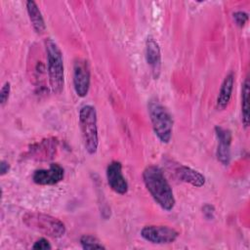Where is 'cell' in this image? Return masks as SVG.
<instances>
[{
	"label": "cell",
	"mask_w": 250,
	"mask_h": 250,
	"mask_svg": "<svg viewBox=\"0 0 250 250\" xmlns=\"http://www.w3.org/2000/svg\"><path fill=\"white\" fill-rule=\"evenodd\" d=\"M143 180L146 189L162 209L170 211L174 208L176 200L172 188L159 167L155 165L146 167L143 172Z\"/></svg>",
	"instance_id": "cell-1"
},
{
	"label": "cell",
	"mask_w": 250,
	"mask_h": 250,
	"mask_svg": "<svg viewBox=\"0 0 250 250\" xmlns=\"http://www.w3.org/2000/svg\"><path fill=\"white\" fill-rule=\"evenodd\" d=\"M45 49L48 65V78L53 93H62L64 85V70L62 54L58 44L51 38L46 39Z\"/></svg>",
	"instance_id": "cell-2"
},
{
	"label": "cell",
	"mask_w": 250,
	"mask_h": 250,
	"mask_svg": "<svg viewBox=\"0 0 250 250\" xmlns=\"http://www.w3.org/2000/svg\"><path fill=\"white\" fill-rule=\"evenodd\" d=\"M23 224L49 237L60 238L65 233L64 224L51 215L41 212H26L22 216Z\"/></svg>",
	"instance_id": "cell-3"
},
{
	"label": "cell",
	"mask_w": 250,
	"mask_h": 250,
	"mask_svg": "<svg viewBox=\"0 0 250 250\" xmlns=\"http://www.w3.org/2000/svg\"><path fill=\"white\" fill-rule=\"evenodd\" d=\"M148 114L154 134L161 143L170 142L173 132V116L166 106L156 100L149 101L147 104Z\"/></svg>",
	"instance_id": "cell-4"
},
{
	"label": "cell",
	"mask_w": 250,
	"mask_h": 250,
	"mask_svg": "<svg viewBox=\"0 0 250 250\" xmlns=\"http://www.w3.org/2000/svg\"><path fill=\"white\" fill-rule=\"evenodd\" d=\"M79 127L83 145L89 154H95L99 146L97 111L91 104H86L79 111Z\"/></svg>",
	"instance_id": "cell-5"
},
{
	"label": "cell",
	"mask_w": 250,
	"mask_h": 250,
	"mask_svg": "<svg viewBox=\"0 0 250 250\" xmlns=\"http://www.w3.org/2000/svg\"><path fill=\"white\" fill-rule=\"evenodd\" d=\"M141 236L154 244H169L174 242L178 236L179 232L173 228L167 226H146L141 230Z\"/></svg>",
	"instance_id": "cell-6"
},
{
	"label": "cell",
	"mask_w": 250,
	"mask_h": 250,
	"mask_svg": "<svg viewBox=\"0 0 250 250\" xmlns=\"http://www.w3.org/2000/svg\"><path fill=\"white\" fill-rule=\"evenodd\" d=\"M58 139L48 138L29 146L25 157L37 161H48L55 157L58 149Z\"/></svg>",
	"instance_id": "cell-7"
},
{
	"label": "cell",
	"mask_w": 250,
	"mask_h": 250,
	"mask_svg": "<svg viewBox=\"0 0 250 250\" xmlns=\"http://www.w3.org/2000/svg\"><path fill=\"white\" fill-rule=\"evenodd\" d=\"M90 66L86 60L78 59L73 66V87L77 96L85 97L90 88Z\"/></svg>",
	"instance_id": "cell-8"
},
{
	"label": "cell",
	"mask_w": 250,
	"mask_h": 250,
	"mask_svg": "<svg viewBox=\"0 0 250 250\" xmlns=\"http://www.w3.org/2000/svg\"><path fill=\"white\" fill-rule=\"evenodd\" d=\"M63 168L58 163H52L49 169L36 170L32 176V180L40 186H52L60 183L63 179Z\"/></svg>",
	"instance_id": "cell-9"
},
{
	"label": "cell",
	"mask_w": 250,
	"mask_h": 250,
	"mask_svg": "<svg viewBox=\"0 0 250 250\" xmlns=\"http://www.w3.org/2000/svg\"><path fill=\"white\" fill-rule=\"evenodd\" d=\"M106 179L110 188L118 194H125L128 191V183L122 174V164L119 161H112L106 168Z\"/></svg>",
	"instance_id": "cell-10"
},
{
	"label": "cell",
	"mask_w": 250,
	"mask_h": 250,
	"mask_svg": "<svg viewBox=\"0 0 250 250\" xmlns=\"http://www.w3.org/2000/svg\"><path fill=\"white\" fill-rule=\"evenodd\" d=\"M215 133L218 140L216 155L223 165H229L230 160L231 132L222 126L215 127Z\"/></svg>",
	"instance_id": "cell-11"
},
{
	"label": "cell",
	"mask_w": 250,
	"mask_h": 250,
	"mask_svg": "<svg viewBox=\"0 0 250 250\" xmlns=\"http://www.w3.org/2000/svg\"><path fill=\"white\" fill-rule=\"evenodd\" d=\"M146 60L151 69L152 76L157 79L161 70V52L158 42L151 35L146 40Z\"/></svg>",
	"instance_id": "cell-12"
},
{
	"label": "cell",
	"mask_w": 250,
	"mask_h": 250,
	"mask_svg": "<svg viewBox=\"0 0 250 250\" xmlns=\"http://www.w3.org/2000/svg\"><path fill=\"white\" fill-rule=\"evenodd\" d=\"M175 174L182 182L188 183L196 188H200L205 184V177L203 174L185 165L178 166L175 169Z\"/></svg>",
	"instance_id": "cell-13"
},
{
	"label": "cell",
	"mask_w": 250,
	"mask_h": 250,
	"mask_svg": "<svg viewBox=\"0 0 250 250\" xmlns=\"http://www.w3.org/2000/svg\"><path fill=\"white\" fill-rule=\"evenodd\" d=\"M233 83H234V74L232 71H230L229 74L226 75L221 85L219 95L217 98V103H216V106L218 109L223 110L229 105V100L231 98V93L233 90Z\"/></svg>",
	"instance_id": "cell-14"
},
{
	"label": "cell",
	"mask_w": 250,
	"mask_h": 250,
	"mask_svg": "<svg viewBox=\"0 0 250 250\" xmlns=\"http://www.w3.org/2000/svg\"><path fill=\"white\" fill-rule=\"evenodd\" d=\"M25 6L30 22L35 32L37 34L44 33V31L46 30V24L37 4L32 0H28L25 2Z\"/></svg>",
	"instance_id": "cell-15"
},
{
	"label": "cell",
	"mask_w": 250,
	"mask_h": 250,
	"mask_svg": "<svg viewBox=\"0 0 250 250\" xmlns=\"http://www.w3.org/2000/svg\"><path fill=\"white\" fill-rule=\"evenodd\" d=\"M241 113L242 123L245 128L249 126V79L245 78L241 89Z\"/></svg>",
	"instance_id": "cell-16"
},
{
	"label": "cell",
	"mask_w": 250,
	"mask_h": 250,
	"mask_svg": "<svg viewBox=\"0 0 250 250\" xmlns=\"http://www.w3.org/2000/svg\"><path fill=\"white\" fill-rule=\"evenodd\" d=\"M80 244L83 249H104L105 248L97 237L89 234H84L80 237Z\"/></svg>",
	"instance_id": "cell-17"
},
{
	"label": "cell",
	"mask_w": 250,
	"mask_h": 250,
	"mask_svg": "<svg viewBox=\"0 0 250 250\" xmlns=\"http://www.w3.org/2000/svg\"><path fill=\"white\" fill-rule=\"evenodd\" d=\"M10 93H11V84L10 82H5V84L2 86L1 91H0V103L1 105H4L10 97Z\"/></svg>",
	"instance_id": "cell-18"
},
{
	"label": "cell",
	"mask_w": 250,
	"mask_h": 250,
	"mask_svg": "<svg viewBox=\"0 0 250 250\" xmlns=\"http://www.w3.org/2000/svg\"><path fill=\"white\" fill-rule=\"evenodd\" d=\"M232 17H233V20H234L235 23L240 27H242L248 21V14L245 13V12H242V11H238V12L233 13Z\"/></svg>",
	"instance_id": "cell-19"
},
{
	"label": "cell",
	"mask_w": 250,
	"mask_h": 250,
	"mask_svg": "<svg viewBox=\"0 0 250 250\" xmlns=\"http://www.w3.org/2000/svg\"><path fill=\"white\" fill-rule=\"evenodd\" d=\"M32 248L33 249H51L52 246L46 238H40L35 241Z\"/></svg>",
	"instance_id": "cell-20"
},
{
	"label": "cell",
	"mask_w": 250,
	"mask_h": 250,
	"mask_svg": "<svg viewBox=\"0 0 250 250\" xmlns=\"http://www.w3.org/2000/svg\"><path fill=\"white\" fill-rule=\"evenodd\" d=\"M203 214L205 215V217L206 218H208V219H211V218H213L214 217V207L213 206H211V205H209V204H206L204 207H203Z\"/></svg>",
	"instance_id": "cell-21"
},
{
	"label": "cell",
	"mask_w": 250,
	"mask_h": 250,
	"mask_svg": "<svg viewBox=\"0 0 250 250\" xmlns=\"http://www.w3.org/2000/svg\"><path fill=\"white\" fill-rule=\"evenodd\" d=\"M9 170H10V164L7 161L2 160L0 162V174H1V176H4L5 174H7L9 172Z\"/></svg>",
	"instance_id": "cell-22"
}]
</instances>
